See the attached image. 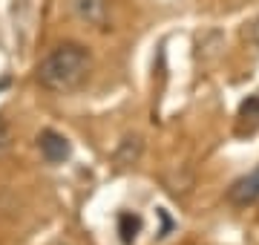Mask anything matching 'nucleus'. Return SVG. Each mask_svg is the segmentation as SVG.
Listing matches in <instances>:
<instances>
[{
	"label": "nucleus",
	"instance_id": "obj_3",
	"mask_svg": "<svg viewBox=\"0 0 259 245\" xmlns=\"http://www.w3.org/2000/svg\"><path fill=\"white\" fill-rule=\"evenodd\" d=\"M72 12L83 23L104 29L107 26V15H110V0H72Z\"/></svg>",
	"mask_w": 259,
	"mask_h": 245
},
{
	"label": "nucleus",
	"instance_id": "obj_2",
	"mask_svg": "<svg viewBox=\"0 0 259 245\" xmlns=\"http://www.w3.org/2000/svg\"><path fill=\"white\" fill-rule=\"evenodd\" d=\"M37 150H40V156H44L49 165H58V161L69 159V142L55 130H44L37 136Z\"/></svg>",
	"mask_w": 259,
	"mask_h": 245
},
{
	"label": "nucleus",
	"instance_id": "obj_1",
	"mask_svg": "<svg viewBox=\"0 0 259 245\" xmlns=\"http://www.w3.org/2000/svg\"><path fill=\"white\" fill-rule=\"evenodd\" d=\"M90 69H93L90 49L66 40V44L55 47L35 66V78L40 84V90L55 93V95H66V93H75L90 78Z\"/></svg>",
	"mask_w": 259,
	"mask_h": 245
},
{
	"label": "nucleus",
	"instance_id": "obj_7",
	"mask_svg": "<svg viewBox=\"0 0 259 245\" xmlns=\"http://www.w3.org/2000/svg\"><path fill=\"white\" fill-rule=\"evenodd\" d=\"M12 147V130L6 127V121H0V153H6Z\"/></svg>",
	"mask_w": 259,
	"mask_h": 245
},
{
	"label": "nucleus",
	"instance_id": "obj_5",
	"mask_svg": "<svg viewBox=\"0 0 259 245\" xmlns=\"http://www.w3.org/2000/svg\"><path fill=\"white\" fill-rule=\"evenodd\" d=\"M259 130V95L242 101L236 113V133H256Z\"/></svg>",
	"mask_w": 259,
	"mask_h": 245
},
{
	"label": "nucleus",
	"instance_id": "obj_4",
	"mask_svg": "<svg viewBox=\"0 0 259 245\" xmlns=\"http://www.w3.org/2000/svg\"><path fill=\"white\" fill-rule=\"evenodd\" d=\"M228 199H231L233 205H250V202H256L259 199V168L233 182L231 190H228Z\"/></svg>",
	"mask_w": 259,
	"mask_h": 245
},
{
	"label": "nucleus",
	"instance_id": "obj_8",
	"mask_svg": "<svg viewBox=\"0 0 259 245\" xmlns=\"http://www.w3.org/2000/svg\"><path fill=\"white\" fill-rule=\"evenodd\" d=\"M248 35H250V40H253V44L259 47V15H256L253 20H250V26H248Z\"/></svg>",
	"mask_w": 259,
	"mask_h": 245
},
{
	"label": "nucleus",
	"instance_id": "obj_6",
	"mask_svg": "<svg viewBox=\"0 0 259 245\" xmlns=\"http://www.w3.org/2000/svg\"><path fill=\"white\" fill-rule=\"evenodd\" d=\"M141 231V219L136 214H121L118 217V234H121V242H133Z\"/></svg>",
	"mask_w": 259,
	"mask_h": 245
}]
</instances>
